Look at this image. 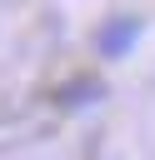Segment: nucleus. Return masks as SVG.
<instances>
[{
    "mask_svg": "<svg viewBox=\"0 0 155 160\" xmlns=\"http://www.w3.org/2000/svg\"><path fill=\"white\" fill-rule=\"evenodd\" d=\"M135 40H140V25H135L130 15H125V20H110V25L95 35L100 55H110V60H115V55H130V45H135Z\"/></svg>",
    "mask_w": 155,
    "mask_h": 160,
    "instance_id": "obj_1",
    "label": "nucleus"
}]
</instances>
